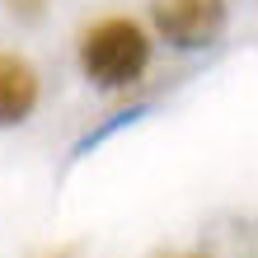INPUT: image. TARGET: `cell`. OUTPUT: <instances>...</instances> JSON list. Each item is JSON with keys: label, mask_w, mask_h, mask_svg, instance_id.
Instances as JSON below:
<instances>
[{"label": "cell", "mask_w": 258, "mask_h": 258, "mask_svg": "<svg viewBox=\"0 0 258 258\" xmlns=\"http://www.w3.org/2000/svg\"><path fill=\"white\" fill-rule=\"evenodd\" d=\"M150 61V42L141 33V24L132 19H103L85 33L80 42V66L99 89H122Z\"/></svg>", "instance_id": "6da1fadb"}, {"label": "cell", "mask_w": 258, "mask_h": 258, "mask_svg": "<svg viewBox=\"0 0 258 258\" xmlns=\"http://www.w3.org/2000/svg\"><path fill=\"white\" fill-rule=\"evenodd\" d=\"M155 28L174 47H207L225 28V0H155Z\"/></svg>", "instance_id": "7a4b0ae2"}, {"label": "cell", "mask_w": 258, "mask_h": 258, "mask_svg": "<svg viewBox=\"0 0 258 258\" xmlns=\"http://www.w3.org/2000/svg\"><path fill=\"white\" fill-rule=\"evenodd\" d=\"M38 108V71L14 52H0V127L24 122Z\"/></svg>", "instance_id": "3957f363"}]
</instances>
